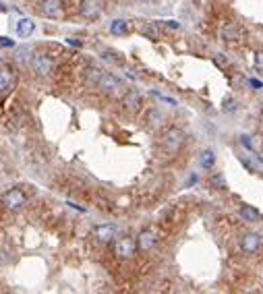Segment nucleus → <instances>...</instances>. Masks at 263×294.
Masks as SVG:
<instances>
[{
	"instance_id": "obj_1",
	"label": "nucleus",
	"mask_w": 263,
	"mask_h": 294,
	"mask_svg": "<svg viewBox=\"0 0 263 294\" xmlns=\"http://www.w3.org/2000/svg\"><path fill=\"white\" fill-rule=\"evenodd\" d=\"M2 205L9 212H21L23 207L27 205V197H25V193H23L21 189H11V191H6L2 195Z\"/></svg>"
},
{
	"instance_id": "obj_2",
	"label": "nucleus",
	"mask_w": 263,
	"mask_h": 294,
	"mask_svg": "<svg viewBox=\"0 0 263 294\" xmlns=\"http://www.w3.org/2000/svg\"><path fill=\"white\" fill-rule=\"evenodd\" d=\"M184 145V133L181 129H170L164 133L162 137V147L168 151V153H176Z\"/></svg>"
},
{
	"instance_id": "obj_3",
	"label": "nucleus",
	"mask_w": 263,
	"mask_h": 294,
	"mask_svg": "<svg viewBox=\"0 0 263 294\" xmlns=\"http://www.w3.org/2000/svg\"><path fill=\"white\" fill-rule=\"evenodd\" d=\"M137 251H139L137 241H135V238H131V236H122L114 245V253H116V257H118V259H133Z\"/></svg>"
},
{
	"instance_id": "obj_4",
	"label": "nucleus",
	"mask_w": 263,
	"mask_h": 294,
	"mask_svg": "<svg viewBox=\"0 0 263 294\" xmlns=\"http://www.w3.org/2000/svg\"><path fill=\"white\" fill-rule=\"evenodd\" d=\"M32 68L37 77H50L54 71V60L46 54H33L32 56Z\"/></svg>"
},
{
	"instance_id": "obj_5",
	"label": "nucleus",
	"mask_w": 263,
	"mask_h": 294,
	"mask_svg": "<svg viewBox=\"0 0 263 294\" xmlns=\"http://www.w3.org/2000/svg\"><path fill=\"white\" fill-rule=\"evenodd\" d=\"M63 13V0H42L40 2V15L46 19H60Z\"/></svg>"
},
{
	"instance_id": "obj_6",
	"label": "nucleus",
	"mask_w": 263,
	"mask_h": 294,
	"mask_svg": "<svg viewBox=\"0 0 263 294\" xmlns=\"http://www.w3.org/2000/svg\"><path fill=\"white\" fill-rule=\"evenodd\" d=\"M96 85H98V89L102 91L104 96H116V94H118V89H120V81L116 79L114 75H110V73H104Z\"/></svg>"
},
{
	"instance_id": "obj_7",
	"label": "nucleus",
	"mask_w": 263,
	"mask_h": 294,
	"mask_svg": "<svg viewBox=\"0 0 263 294\" xmlns=\"http://www.w3.org/2000/svg\"><path fill=\"white\" fill-rule=\"evenodd\" d=\"M143 106V98L137 89H129L125 96H122V108L127 112H139V108Z\"/></svg>"
},
{
	"instance_id": "obj_8",
	"label": "nucleus",
	"mask_w": 263,
	"mask_h": 294,
	"mask_svg": "<svg viewBox=\"0 0 263 294\" xmlns=\"http://www.w3.org/2000/svg\"><path fill=\"white\" fill-rule=\"evenodd\" d=\"M94 236L98 238V243H102V245L112 243L116 238V226L114 224H102V226H98L94 230Z\"/></svg>"
},
{
	"instance_id": "obj_9",
	"label": "nucleus",
	"mask_w": 263,
	"mask_h": 294,
	"mask_svg": "<svg viewBox=\"0 0 263 294\" xmlns=\"http://www.w3.org/2000/svg\"><path fill=\"white\" fill-rule=\"evenodd\" d=\"M156 245H158V238L151 230H143L141 234L137 236V246H139V251H143V253H149Z\"/></svg>"
},
{
	"instance_id": "obj_10",
	"label": "nucleus",
	"mask_w": 263,
	"mask_h": 294,
	"mask_svg": "<svg viewBox=\"0 0 263 294\" xmlns=\"http://www.w3.org/2000/svg\"><path fill=\"white\" fill-rule=\"evenodd\" d=\"M259 246H261V236L259 234H255V232H251V234H247L243 238V243H241V249L245 255H255L259 251Z\"/></svg>"
},
{
	"instance_id": "obj_11",
	"label": "nucleus",
	"mask_w": 263,
	"mask_h": 294,
	"mask_svg": "<svg viewBox=\"0 0 263 294\" xmlns=\"http://www.w3.org/2000/svg\"><path fill=\"white\" fill-rule=\"evenodd\" d=\"M33 32H35V23L32 19L23 17V19L17 21V33H19V37H29Z\"/></svg>"
},
{
	"instance_id": "obj_12",
	"label": "nucleus",
	"mask_w": 263,
	"mask_h": 294,
	"mask_svg": "<svg viewBox=\"0 0 263 294\" xmlns=\"http://www.w3.org/2000/svg\"><path fill=\"white\" fill-rule=\"evenodd\" d=\"M110 33L112 35H127L129 33V23L125 19H116L110 23Z\"/></svg>"
},
{
	"instance_id": "obj_13",
	"label": "nucleus",
	"mask_w": 263,
	"mask_h": 294,
	"mask_svg": "<svg viewBox=\"0 0 263 294\" xmlns=\"http://www.w3.org/2000/svg\"><path fill=\"white\" fill-rule=\"evenodd\" d=\"M13 73L9 68H0V91H9L13 87Z\"/></svg>"
},
{
	"instance_id": "obj_14",
	"label": "nucleus",
	"mask_w": 263,
	"mask_h": 294,
	"mask_svg": "<svg viewBox=\"0 0 263 294\" xmlns=\"http://www.w3.org/2000/svg\"><path fill=\"white\" fill-rule=\"evenodd\" d=\"M241 215H243V220H247V222H259L261 220V213L255 210V207H251V205H243L241 207Z\"/></svg>"
},
{
	"instance_id": "obj_15",
	"label": "nucleus",
	"mask_w": 263,
	"mask_h": 294,
	"mask_svg": "<svg viewBox=\"0 0 263 294\" xmlns=\"http://www.w3.org/2000/svg\"><path fill=\"white\" fill-rule=\"evenodd\" d=\"M199 164H201V168L210 170V168L215 164V153H214L212 149H205L203 153H201V158H199Z\"/></svg>"
},
{
	"instance_id": "obj_16",
	"label": "nucleus",
	"mask_w": 263,
	"mask_h": 294,
	"mask_svg": "<svg viewBox=\"0 0 263 294\" xmlns=\"http://www.w3.org/2000/svg\"><path fill=\"white\" fill-rule=\"evenodd\" d=\"M162 122H164V114H162L160 110H149V114H148V125L153 127V129H158V127H162Z\"/></svg>"
},
{
	"instance_id": "obj_17",
	"label": "nucleus",
	"mask_w": 263,
	"mask_h": 294,
	"mask_svg": "<svg viewBox=\"0 0 263 294\" xmlns=\"http://www.w3.org/2000/svg\"><path fill=\"white\" fill-rule=\"evenodd\" d=\"M81 13H83L87 19H94V17H98L99 9H98V4H96V2H91V0H87V2L83 4V11H81Z\"/></svg>"
},
{
	"instance_id": "obj_18",
	"label": "nucleus",
	"mask_w": 263,
	"mask_h": 294,
	"mask_svg": "<svg viewBox=\"0 0 263 294\" xmlns=\"http://www.w3.org/2000/svg\"><path fill=\"white\" fill-rule=\"evenodd\" d=\"M222 37H224L226 42H236V37H238L236 27H234V25H228V27L222 32Z\"/></svg>"
},
{
	"instance_id": "obj_19",
	"label": "nucleus",
	"mask_w": 263,
	"mask_h": 294,
	"mask_svg": "<svg viewBox=\"0 0 263 294\" xmlns=\"http://www.w3.org/2000/svg\"><path fill=\"white\" fill-rule=\"evenodd\" d=\"M102 75H104V73L99 71L98 66H89V68H87V79H89V81H94V83H98V81H99V77H102Z\"/></svg>"
},
{
	"instance_id": "obj_20",
	"label": "nucleus",
	"mask_w": 263,
	"mask_h": 294,
	"mask_svg": "<svg viewBox=\"0 0 263 294\" xmlns=\"http://www.w3.org/2000/svg\"><path fill=\"white\" fill-rule=\"evenodd\" d=\"M212 184H214V187H220V189H226V182H224L222 174H214L212 176Z\"/></svg>"
},
{
	"instance_id": "obj_21",
	"label": "nucleus",
	"mask_w": 263,
	"mask_h": 294,
	"mask_svg": "<svg viewBox=\"0 0 263 294\" xmlns=\"http://www.w3.org/2000/svg\"><path fill=\"white\" fill-rule=\"evenodd\" d=\"M224 112H236V102H232V99H224Z\"/></svg>"
},
{
	"instance_id": "obj_22",
	"label": "nucleus",
	"mask_w": 263,
	"mask_h": 294,
	"mask_svg": "<svg viewBox=\"0 0 263 294\" xmlns=\"http://www.w3.org/2000/svg\"><path fill=\"white\" fill-rule=\"evenodd\" d=\"M0 48H15V40H11V37H4V35H0Z\"/></svg>"
},
{
	"instance_id": "obj_23",
	"label": "nucleus",
	"mask_w": 263,
	"mask_h": 294,
	"mask_svg": "<svg viewBox=\"0 0 263 294\" xmlns=\"http://www.w3.org/2000/svg\"><path fill=\"white\" fill-rule=\"evenodd\" d=\"M255 60H257V66H261V68H263V52H259L257 56H255Z\"/></svg>"
},
{
	"instance_id": "obj_24",
	"label": "nucleus",
	"mask_w": 263,
	"mask_h": 294,
	"mask_svg": "<svg viewBox=\"0 0 263 294\" xmlns=\"http://www.w3.org/2000/svg\"><path fill=\"white\" fill-rule=\"evenodd\" d=\"M168 27H172V29H179L181 25H179V23H176V21H168Z\"/></svg>"
},
{
	"instance_id": "obj_25",
	"label": "nucleus",
	"mask_w": 263,
	"mask_h": 294,
	"mask_svg": "<svg viewBox=\"0 0 263 294\" xmlns=\"http://www.w3.org/2000/svg\"><path fill=\"white\" fill-rule=\"evenodd\" d=\"M68 44H73V46H81V42H77V40H73V37H71V40H68Z\"/></svg>"
},
{
	"instance_id": "obj_26",
	"label": "nucleus",
	"mask_w": 263,
	"mask_h": 294,
	"mask_svg": "<svg viewBox=\"0 0 263 294\" xmlns=\"http://www.w3.org/2000/svg\"><path fill=\"white\" fill-rule=\"evenodd\" d=\"M141 2H145V4H153V2H158V0H141Z\"/></svg>"
},
{
	"instance_id": "obj_27",
	"label": "nucleus",
	"mask_w": 263,
	"mask_h": 294,
	"mask_svg": "<svg viewBox=\"0 0 263 294\" xmlns=\"http://www.w3.org/2000/svg\"><path fill=\"white\" fill-rule=\"evenodd\" d=\"M6 9H4V4H0V13H4Z\"/></svg>"
}]
</instances>
